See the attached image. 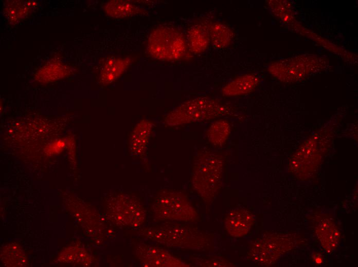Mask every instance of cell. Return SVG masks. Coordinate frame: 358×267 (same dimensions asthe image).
Returning <instances> with one entry per match:
<instances>
[{
  "mask_svg": "<svg viewBox=\"0 0 358 267\" xmlns=\"http://www.w3.org/2000/svg\"><path fill=\"white\" fill-rule=\"evenodd\" d=\"M138 232L141 237L169 248L206 251L212 245L210 234L187 222H159L140 228Z\"/></svg>",
  "mask_w": 358,
  "mask_h": 267,
  "instance_id": "cell-1",
  "label": "cell"
},
{
  "mask_svg": "<svg viewBox=\"0 0 358 267\" xmlns=\"http://www.w3.org/2000/svg\"><path fill=\"white\" fill-rule=\"evenodd\" d=\"M224 165L222 156L212 151H203L194 159L192 184L206 203L212 202L221 189Z\"/></svg>",
  "mask_w": 358,
  "mask_h": 267,
  "instance_id": "cell-2",
  "label": "cell"
},
{
  "mask_svg": "<svg viewBox=\"0 0 358 267\" xmlns=\"http://www.w3.org/2000/svg\"><path fill=\"white\" fill-rule=\"evenodd\" d=\"M151 213L156 222L192 223L199 220V215L183 192L163 189L156 195L151 204Z\"/></svg>",
  "mask_w": 358,
  "mask_h": 267,
  "instance_id": "cell-3",
  "label": "cell"
},
{
  "mask_svg": "<svg viewBox=\"0 0 358 267\" xmlns=\"http://www.w3.org/2000/svg\"><path fill=\"white\" fill-rule=\"evenodd\" d=\"M229 108L219 101L199 97L185 102L170 112L165 122L169 126L203 121L228 114Z\"/></svg>",
  "mask_w": 358,
  "mask_h": 267,
  "instance_id": "cell-4",
  "label": "cell"
},
{
  "mask_svg": "<svg viewBox=\"0 0 358 267\" xmlns=\"http://www.w3.org/2000/svg\"><path fill=\"white\" fill-rule=\"evenodd\" d=\"M187 44L183 35L175 28L160 26L151 32L147 45L149 53L160 60L181 59L187 51Z\"/></svg>",
  "mask_w": 358,
  "mask_h": 267,
  "instance_id": "cell-5",
  "label": "cell"
},
{
  "mask_svg": "<svg viewBox=\"0 0 358 267\" xmlns=\"http://www.w3.org/2000/svg\"><path fill=\"white\" fill-rule=\"evenodd\" d=\"M107 214L116 225L134 228L141 226L147 217L142 202L136 197L127 193L118 194L110 199Z\"/></svg>",
  "mask_w": 358,
  "mask_h": 267,
  "instance_id": "cell-6",
  "label": "cell"
},
{
  "mask_svg": "<svg viewBox=\"0 0 358 267\" xmlns=\"http://www.w3.org/2000/svg\"><path fill=\"white\" fill-rule=\"evenodd\" d=\"M287 241L284 237L279 235H265L253 243L248 257L252 261L261 265L272 264L284 252Z\"/></svg>",
  "mask_w": 358,
  "mask_h": 267,
  "instance_id": "cell-7",
  "label": "cell"
},
{
  "mask_svg": "<svg viewBox=\"0 0 358 267\" xmlns=\"http://www.w3.org/2000/svg\"><path fill=\"white\" fill-rule=\"evenodd\" d=\"M135 254L140 264L145 267L189 266L159 246L141 243L137 245Z\"/></svg>",
  "mask_w": 358,
  "mask_h": 267,
  "instance_id": "cell-8",
  "label": "cell"
},
{
  "mask_svg": "<svg viewBox=\"0 0 358 267\" xmlns=\"http://www.w3.org/2000/svg\"><path fill=\"white\" fill-rule=\"evenodd\" d=\"M320 159L315 143L312 146L309 142L294 155L290 162V170L295 176L305 178L316 170Z\"/></svg>",
  "mask_w": 358,
  "mask_h": 267,
  "instance_id": "cell-9",
  "label": "cell"
},
{
  "mask_svg": "<svg viewBox=\"0 0 358 267\" xmlns=\"http://www.w3.org/2000/svg\"><path fill=\"white\" fill-rule=\"evenodd\" d=\"M254 222V217L249 212L238 208L228 213L225 218V227L230 236L241 237L248 233Z\"/></svg>",
  "mask_w": 358,
  "mask_h": 267,
  "instance_id": "cell-10",
  "label": "cell"
},
{
  "mask_svg": "<svg viewBox=\"0 0 358 267\" xmlns=\"http://www.w3.org/2000/svg\"><path fill=\"white\" fill-rule=\"evenodd\" d=\"M259 79L252 74L238 77L226 84L222 90L225 96L234 97L242 95L253 91L259 83Z\"/></svg>",
  "mask_w": 358,
  "mask_h": 267,
  "instance_id": "cell-11",
  "label": "cell"
},
{
  "mask_svg": "<svg viewBox=\"0 0 358 267\" xmlns=\"http://www.w3.org/2000/svg\"><path fill=\"white\" fill-rule=\"evenodd\" d=\"M153 124L148 120L140 121L133 130L130 139L131 150L135 156L144 154Z\"/></svg>",
  "mask_w": 358,
  "mask_h": 267,
  "instance_id": "cell-12",
  "label": "cell"
},
{
  "mask_svg": "<svg viewBox=\"0 0 358 267\" xmlns=\"http://www.w3.org/2000/svg\"><path fill=\"white\" fill-rule=\"evenodd\" d=\"M187 46L194 53L204 52L210 42L208 26L196 24L191 27L187 33Z\"/></svg>",
  "mask_w": 358,
  "mask_h": 267,
  "instance_id": "cell-13",
  "label": "cell"
},
{
  "mask_svg": "<svg viewBox=\"0 0 358 267\" xmlns=\"http://www.w3.org/2000/svg\"><path fill=\"white\" fill-rule=\"evenodd\" d=\"M316 233L322 245L326 250L332 251L338 245L341 237L339 232L330 220H321L316 228Z\"/></svg>",
  "mask_w": 358,
  "mask_h": 267,
  "instance_id": "cell-14",
  "label": "cell"
},
{
  "mask_svg": "<svg viewBox=\"0 0 358 267\" xmlns=\"http://www.w3.org/2000/svg\"><path fill=\"white\" fill-rule=\"evenodd\" d=\"M104 10L111 17L122 18L143 14L144 10L132 3L124 0H112L107 2Z\"/></svg>",
  "mask_w": 358,
  "mask_h": 267,
  "instance_id": "cell-15",
  "label": "cell"
},
{
  "mask_svg": "<svg viewBox=\"0 0 358 267\" xmlns=\"http://www.w3.org/2000/svg\"><path fill=\"white\" fill-rule=\"evenodd\" d=\"M130 59L128 58H113L108 60L100 73V81L103 84L110 83L117 79L128 68Z\"/></svg>",
  "mask_w": 358,
  "mask_h": 267,
  "instance_id": "cell-16",
  "label": "cell"
},
{
  "mask_svg": "<svg viewBox=\"0 0 358 267\" xmlns=\"http://www.w3.org/2000/svg\"><path fill=\"white\" fill-rule=\"evenodd\" d=\"M208 29L210 41L214 48H225L231 43L233 39V31L223 23H212L208 26Z\"/></svg>",
  "mask_w": 358,
  "mask_h": 267,
  "instance_id": "cell-17",
  "label": "cell"
},
{
  "mask_svg": "<svg viewBox=\"0 0 358 267\" xmlns=\"http://www.w3.org/2000/svg\"><path fill=\"white\" fill-rule=\"evenodd\" d=\"M230 133V126L226 120H219L211 124L207 131L208 141L215 146H222Z\"/></svg>",
  "mask_w": 358,
  "mask_h": 267,
  "instance_id": "cell-18",
  "label": "cell"
},
{
  "mask_svg": "<svg viewBox=\"0 0 358 267\" xmlns=\"http://www.w3.org/2000/svg\"><path fill=\"white\" fill-rule=\"evenodd\" d=\"M29 2L15 1L9 3L4 9L7 19L13 22H19L27 16L32 6Z\"/></svg>",
  "mask_w": 358,
  "mask_h": 267,
  "instance_id": "cell-19",
  "label": "cell"
},
{
  "mask_svg": "<svg viewBox=\"0 0 358 267\" xmlns=\"http://www.w3.org/2000/svg\"><path fill=\"white\" fill-rule=\"evenodd\" d=\"M67 68L60 63H50L42 67L37 76L40 78L43 77V81H52L63 77L67 72Z\"/></svg>",
  "mask_w": 358,
  "mask_h": 267,
  "instance_id": "cell-20",
  "label": "cell"
},
{
  "mask_svg": "<svg viewBox=\"0 0 358 267\" xmlns=\"http://www.w3.org/2000/svg\"><path fill=\"white\" fill-rule=\"evenodd\" d=\"M200 264L202 266H232V263L218 258L205 259L202 260Z\"/></svg>",
  "mask_w": 358,
  "mask_h": 267,
  "instance_id": "cell-21",
  "label": "cell"
},
{
  "mask_svg": "<svg viewBox=\"0 0 358 267\" xmlns=\"http://www.w3.org/2000/svg\"><path fill=\"white\" fill-rule=\"evenodd\" d=\"M314 258V261L317 263H320L322 262L321 258L319 256V254H317L313 257Z\"/></svg>",
  "mask_w": 358,
  "mask_h": 267,
  "instance_id": "cell-22",
  "label": "cell"
}]
</instances>
